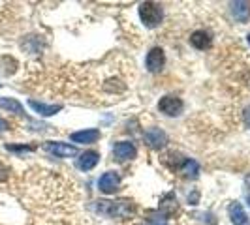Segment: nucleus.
Returning <instances> with one entry per match:
<instances>
[{"label": "nucleus", "mask_w": 250, "mask_h": 225, "mask_svg": "<svg viewBox=\"0 0 250 225\" xmlns=\"http://www.w3.org/2000/svg\"><path fill=\"white\" fill-rule=\"evenodd\" d=\"M162 6L156 2H143L139 4V19L147 28H154L162 23Z\"/></svg>", "instance_id": "nucleus-2"}, {"label": "nucleus", "mask_w": 250, "mask_h": 225, "mask_svg": "<svg viewBox=\"0 0 250 225\" xmlns=\"http://www.w3.org/2000/svg\"><path fill=\"white\" fill-rule=\"evenodd\" d=\"M0 109L13 112V114H19V116L25 114V107L21 105V101L15 100V98H8V96H2L0 98Z\"/></svg>", "instance_id": "nucleus-13"}, {"label": "nucleus", "mask_w": 250, "mask_h": 225, "mask_svg": "<svg viewBox=\"0 0 250 225\" xmlns=\"http://www.w3.org/2000/svg\"><path fill=\"white\" fill-rule=\"evenodd\" d=\"M228 210H229V218H231V224L233 225H250V218L247 216L241 203H237V201L231 203Z\"/></svg>", "instance_id": "nucleus-12"}, {"label": "nucleus", "mask_w": 250, "mask_h": 225, "mask_svg": "<svg viewBox=\"0 0 250 225\" xmlns=\"http://www.w3.org/2000/svg\"><path fill=\"white\" fill-rule=\"evenodd\" d=\"M249 205H250V195H249Z\"/></svg>", "instance_id": "nucleus-24"}, {"label": "nucleus", "mask_w": 250, "mask_h": 225, "mask_svg": "<svg viewBox=\"0 0 250 225\" xmlns=\"http://www.w3.org/2000/svg\"><path fill=\"white\" fill-rule=\"evenodd\" d=\"M198 197H200V193H198V191H194V193H192V197L188 195V203H190V205H198Z\"/></svg>", "instance_id": "nucleus-21"}, {"label": "nucleus", "mask_w": 250, "mask_h": 225, "mask_svg": "<svg viewBox=\"0 0 250 225\" xmlns=\"http://www.w3.org/2000/svg\"><path fill=\"white\" fill-rule=\"evenodd\" d=\"M145 141H147V145H149L150 149L160 150L167 145V135H166V131H162L160 128H149L145 131Z\"/></svg>", "instance_id": "nucleus-8"}, {"label": "nucleus", "mask_w": 250, "mask_h": 225, "mask_svg": "<svg viewBox=\"0 0 250 225\" xmlns=\"http://www.w3.org/2000/svg\"><path fill=\"white\" fill-rule=\"evenodd\" d=\"M247 38H249V43H250V34H249V36H247Z\"/></svg>", "instance_id": "nucleus-23"}, {"label": "nucleus", "mask_w": 250, "mask_h": 225, "mask_svg": "<svg viewBox=\"0 0 250 225\" xmlns=\"http://www.w3.org/2000/svg\"><path fill=\"white\" fill-rule=\"evenodd\" d=\"M158 109L167 116H179L185 109V103L177 96H164L162 100L158 101Z\"/></svg>", "instance_id": "nucleus-4"}, {"label": "nucleus", "mask_w": 250, "mask_h": 225, "mask_svg": "<svg viewBox=\"0 0 250 225\" xmlns=\"http://www.w3.org/2000/svg\"><path fill=\"white\" fill-rule=\"evenodd\" d=\"M138 154V150L134 147V143L130 141H121L113 147V158L117 162H128V160H134Z\"/></svg>", "instance_id": "nucleus-6"}, {"label": "nucleus", "mask_w": 250, "mask_h": 225, "mask_svg": "<svg viewBox=\"0 0 250 225\" xmlns=\"http://www.w3.org/2000/svg\"><path fill=\"white\" fill-rule=\"evenodd\" d=\"M121 186V175L117 171H107L100 176L98 180V188H100L102 193H115V189H119Z\"/></svg>", "instance_id": "nucleus-7"}, {"label": "nucleus", "mask_w": 250, "mask_h": 225, "mask_svg": "<svg viewBox=\"0 0 250 225\" xmlns=\"http://www.w3.org/2000/svg\"><path fill=\"white\" fill-rule=\"evenodd\" d=\"M177 169H179L181 175L187 176V178H196L198 173H200V165H198V162H194V160H183Z\"/></svg>", "instance_id": "nucleus-16"}, {"label": "nucleus", "mask_w": 250, "mask_h": 225, "mask_svg": "<svg viewBox=\"0 0 250 225\" xmlns=\"http://www.w3.org/2000/svg\"><path fill=\"white\" fill-rule=\"evenodd\" d=\"M0 87H2V85H0Z\"/></svg>", "instance_id": "nucleus-25"}, {"label": "nucleus", "mask_w": 250, "mask_h": 225, "mask_svg": "<svg viewBox=\"0 0 250 225\" xmlns=\"http://www.w3.org/2000/svg\"><path fill=\"white\" fill-rule=\"evenodd\" d=\"M8 152H15V154H25V152H34L36 147L32 145H6Z\"/></svg>", "instance_id": "nucleus-18"}, {"label": "nucleus", "mask_w": 250, "mask_h": 225, "mask_svg": "<svg viewBox=\"0 0 250 225\" xmlns=\"http://www.w3.org/2000/svg\"><path fill=\"white\" fill-rule=\"evenodd\" d=\"M98 162H100V154L94 152V150H87L77 158V167L81 171H90V169H94L98 165Z\"/></svg>", "instance_id": "nucleus-11"}, {"label": "nucleus", "mask_w": 250, "mask_h": 225, "mask_svg": "<svg viewBox=\"0 0 250 225\" xmlns=\"http://www.w3.org/2000/svg\"><path fill=\"white\" fill-rule=\"evenodd\" d=\"M43 150L49 152L57 158H70L77 154V149L74 145H68V143H61V141H47L43 143Z\"/></svg>", "instance_id": "nucleus-3"}, {"label": "nucleus", "mask_w": 250, "mask_h": 225, "mask_svg": "<svg viewBox=\"0 0 250 225\" xmlns=\"http://www.w3.org/2000/svg\"><path fill=\"white\" fill-rule=\"evenodd\" d=\"M70 139L74 143H79V145H92L100 139V130L96 128H90V130H81V131H74Z\"/></svg>", "instance_id": "nucleus-9"}, {"label": "nucleus", "mask_w": 250, "mask_h": 225, "mask_svg": "<svg viewBox=\"0 0 250 225\" xmlns=\"http://www.w3.org/2000/svg\"><path fill=\"white\" fill-rule=\"evenodd\" d=\"M96 210L109 218H128L134 214V205L130 201H98Z\"/></svg>", "instance_id": "nucleus-1"}, {"label": "nucleus", "mask_w": 250, "mask_h": 225, "mask_svg": "<svg viewBox=\"0 0 250 225\" xmlns=\"http://www.w3.org/2000/svg\"><path fill=\"white\" fill-rule=\"evenodd\" d=\"M166 64V55H164V49L160 47H152V49L147 53V58H145V66L150 74H158Z\"/></svg>", "instance_id": "nucleus-5"}, {"label": "nucleus", "mask_w": 250, "mask_h": 225, "mask_svg": "<svg viewBox=\"0 0 250 225\" xmlns=\"http://www.w3.org/2000/svg\"><path fill=\"white\" fill-rule=\"evenodd\" d=\"M28 105H30L38 114H42V116H53V114H57V112L62 109V105H45V103L36 101V100H28Z\"/></svg>", "instance_id": "nucleus-14"}, {"label": "nucleus", "mask_w": 250, "mask_h": 225, "mask_svg": "<svg viewBox=\"0 0 250 225\" xmlns=\"http://www.w3.org/2000/svg\"><path fill=\"white\" fill-rule=\"evenodd\" d=\"M8 176H10V169H8V165H4V163L0 162V184H2V182H6V180H8Z\"/></svg>", "instance_id": "nucleus-19"}, {"label": "nucleus", "mask_w": 250, "mask_h": 225, "mask_svg": "<svg viewBox=\"0 0 250 225\" xmlns=\"http://www.w3.org/2000/svg\"><path fill=\"white\" fill-rule=\"evenodd\" d=\"M6 130H10V124H8V120H4V118L0 116V133L6 131Z\"/></svg>", "instance_id": "nucleus-22"}, {"label": "nucleus", "mask_w": 250, "mask_h": 225, "mask_svg": "<svg viewBox=\"0 0 250 225\" xmlns=\"http://www.w3.org/2000/svg\"><path fill=\"white\" fill-rule=\"evenodd\" d=\"M231 13L239 23H247L250 15V4L249 2H233L231 4Z\"/></svg>", "instance_id": "nucleus-15"}, {"label": "nucleus", "mask_w": 250, "mask_h": 225, "mask_svg": "<svg viewBox=\"0 0 250 225\" xmlns=\"http://www.w3.org/2000/svg\"><path fill=\"white\" fill-rule=\"evenodd\" d=\"M17 60L12 58V56H2L0 58V74L2 75H13L15 70H17Z\"/></svg>", "instance_id": "nucleus-17"}, {"label": "nucleus", "mask_w": 250, "mask_h": 225, "mask_svg": "<svg viewBox=\"0 0 250 225\" xmlns=\"http://www.w3.org/2000/svg\"><path fill=\"white\" fill-rule=\"evenodd\" d=\"M190 43L196 47V49L200 51H205L211 47V43H213V36H211V32L209 30H196L192 36H190Z\"/></svg>", "instance_id": "nucleus-10"}, {"label": "nucleus", "mask_w": 250, "mask_h": 225, "mask_svg": "<svg viewBox=\"0 0 250 225\" xmlns=\"http://www.w3.org/2000/svg\"><path fill=\"white\" fill-rule=\"evenodd\" d=\"M243 118H245V124L250 128V105L247 107V109H245V112H243Z\"/></svg>", "instance_id": "nucleus-20"}]
</instances>
